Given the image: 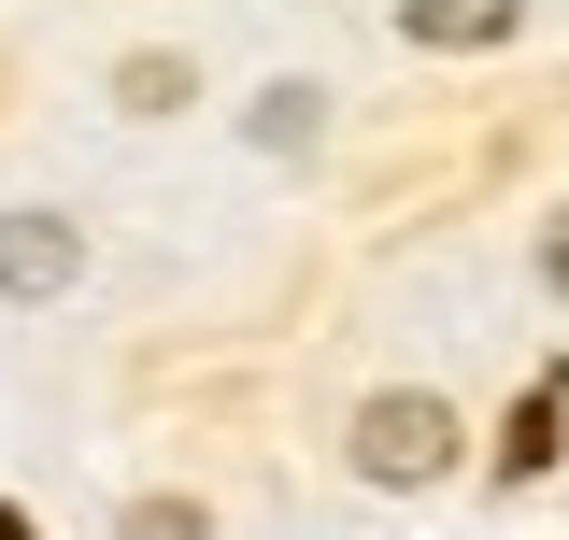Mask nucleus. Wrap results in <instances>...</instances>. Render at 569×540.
Wrapping results in <instances>:
<instances>
[{
  "mask_svg": "<svg viewBox=\"0 0 569 540\" xmlns=\"http://www.w3.org/2000/svg\"><path fill=\"white\" fill-rule=\"evenodd\" d=\"M356 470L370 483H441L456 470V412L427 399V384H385V399L356 412Z\"/></svg>",
  "mask_w": 569,
  "mask_h": 540,
  "instance_id": "1",
  "label": "nucleus"
},
{
  "mask_svg": "<svg viewBox=\"0 0 569 540\" xmlns=\"http://www.w3.org/2000/svg\"><path fill=\"white\" fill-rule=\"evenodd\" d=\"M86 242H71V213H0V299H58Z\"/></svg>",
  "mask_w": 569,
  "mask_h": 540,
  "instance_id": "2",
  "label": "nucleus"
},
{
  "mask_svg": "<svg viewBox=\"0 0 569 540\" xmlns=\"http://www.w3.org/2000/svg\"><path fill=\"white\" fill-rule=\"evenodd\" d=\"M512 29H527V0H399V43H427V58H485Z\"/></svg>",
  "mask_w": 569,
  "mask_h": 540,
  "instance_id": "3",
  "label": "nucleus"
},
{
  "mask_svg": "<svg viewBox=\"0 0 569 540\" xmlns=\"http://www.w3.org/2000/svg\"><path fill=\"white\" fill-rule=\"evenodd\" d=\"M541 470H556V384H527L498 427V483H541Z\"/></svg>",
  "mask_w": 569,
  "mask_h": 540,
  "instance_id": "4",
  "label": "nucleus"
},
{
  "mask_svg": "<svg viewBox=\"0 0 569 540\" xmlns=\"http://www.w3.org/2000/svg\"><path fill=\"white\" fill-rule=\"evenodd\" d=\"M114 100H129V114H186L200 71H186V58H129V71H114Z\"/></svg>",
  "mask_w": 569,
  "mask_h": 540,
  "instance_id": "5",
  "label": "nucleus"
},
{
  "mask_svg": "<svg viewBox=\"0 0 569 540\" xmlns=\"http://www.w3.org/2000/svg\"><path fill=\"white\" fill-rule=\"evenodd\" d=\"M313 129H328V114H313V86H271V100H257V142H271V157H299Z\"/></svg>",
  "mask_w": 569,
  "mask_h": 540,
  "instance_id": "6",
  "label": "nucleus"
},
{
  "mask_svg": "<svg viewBox=\"0 0 569 540\" xmlns=\"http://www.w3.org/2000/svg\"><path fill=\"white\" fill-rule=\"evenodd\" d=\"M129 540H213L200 498H129Z\"/></svg>",
  "mask_w": 569,
  "mask_h": 540,
  "instance_id": "7",
  "label": "nucleus"
},
{
  "mask_svg": "<svg viewBox=\"0 0 569 540\" xmlns=\"http://www.w3.org/2000/svg\"><path fill=\"white\" fill-rule=\"evenodd\" d=\"M541 284H556V299H569V213H556V228H541Z\"/></svg>",
  "mask_w": 569,
  "mask_h": 540,
  "instance_id": "8",
  "label": "nucleus"
}]
</instances>
